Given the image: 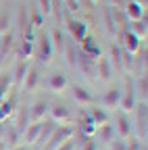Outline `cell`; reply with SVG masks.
<instances>
[{"label": "cell", "instance_id": "cell-16", "mask_svg": "<svg viewBox=\"0 0 148 150\" xmlns=\"http://www.w3.org/2000/svg\"><path fill=\"white\" fill-rule=\"evenodd\" d=\"M27 69H29V63H27V61H21L19 65H17V69H15V77H13V83H15V86H21V83H23Z\"/></svg>", "mask_w": 148, "mask_h": 150}, {"label": "cell", "instance_id": "cell-24", "mask_svg": "<svg viewBox=\"0 0 148 150\" xmlns=\"http://www.w3.org/2000/svg\"><path fill=\"white\" fill-rule=\"evenodd\" d=\"M63 50L67 52V61H69V65L75 67V63H77V46H75V44H65Z\"/></svg>", "mask_w": 148, "mask_h": 150}, {"label": "cell", "instance_id": "cell-15", "mask_svg": "<svg viewBox=\"0 0 148 150\" xmlns=\"http://www.w3.org/2000/svg\"><path fill=\"white\" fill-rule=\"evenodd\" d=\"M134 108H138V134L146 136V102L136 104Z\"/></svg>", "mask_w": 148, "mask_h": 150}, {"label": "cell", "instance_id": "cell-23", "mask_svg": "<svg viewBox=\"0 0 148 150\" xmlns=\"http://www.w3.org/2000/svg\"><path fill=\"white\" fill-rule=\"evenodd\" d=\"M11 81H13L11 75H2V77H0V102H2L6 98V94L11 92Z\"/></svg>", "mask_w": 148, "mask_h": 150}, {"label": "cell", "instance_id": "cell-13", "mask_svg": "<svg viewBox=\"0 0 148 150\" xmlns=\"http://www.w3.org/2000/svg\"><path fill=\"white\" fill-rule=\"evenodd\" d=\"M96 73H100V77L106 79V81L113 77V69H110L108 59H104V56H100V59H98V63H96Z\"/></svg>", "mask_w": 148, "mask_h": 150}, {"label": "cell", "instance_id": "cell-7", "mask_svg": "<svg viewBox=\"0 0 148 150\" xmlns=\"http://www.w3.org/2000/svg\"><path fill=\"white\" fill-rule=\"evenodd\" d=\"M123 48H125V52H138V50H142V46H140V38L138 35H134L132 31H125L123 33Z\"/></svg>", "mask_w": 148, "mask_h": 150}, {"label": "cell", "instance_id": "cell-26", "mask_svg": "<svg viewBox=\"0 0 148 150\" xmlns=\"http://www.w3.org/2000/svg\"><path fill=\"white\" fill-rule=\"evenodd\" d=\"M98 136H100V140L108 142V140H110V136H113V127L106 125V123H104V125H100V134H98Z\"/></svg>", "mask_w": 148, "mask_h": 150}, {"label": "cell", "instance_id": "cell-8", "mask_svg": "<svg viewBox=\"0 0 148 150\" xmlns=\"http://www.w3.org/2000/svg\"><path fill=\"white\" fill-rule=\"evenodd\" d=\"M50 56H52V42H50V35L44 33L40 38V61L50 63Z\"/></svg>", "mask_w": 148, "mask_h": 150}, {"label": "cell", "instance_id": "cell-22", "mask_svg": "<svg viewBox=\"0 0 148 150\" xmlns=\"http://www.w3.org/2000/svg\"><path fill=\"white\" fill-rule=\"evenodd\" d=\"M50 42H52V48H54V50H59V52L65 48V40H63V33H61L59 27H54V29H52V40H50Z\"/></svg>", "mask_w": 148, "mask_h": 150}, {"label": "cell", "instance_id": "cell-1", "mask_svg": "<svg viewBox=\"0 0 148 150\" xmlns=\"http://www.w3.org/2000/svg\"><path fill=\"white\" fill-rule=\"evenodd\" d=\"M136 83H134V77H132V73H127L125 75V79H123V88H121V100H119V106L129 112V110H134L136 106Z\"/></svg>", "mask_w": 148, "mask_h": 150}, {"label": "cell", "instance_id": "cell-11", "mask_svg": "<svg viewBox=\"0 0 148 150\" xmlns=\"http://www.w3.org/2000/svg\"><path fill=\"white\" fill-rule=\"evenodd\" d=\"M88 117L92 119V123H94V125H104V123L108 121V115H106L102 108H98V106L88 108Z\"/></svg>", "mask_w": 148, "mask_h": 150}, {"label": "cell", "instance_id": "cell-19", "mask_svg": "<svg viewBox=\"0 0 148 150\" xmlns=\"http://www.w3.org/2000/svg\"><path fill=\"white\" fill-rule=\"evenodd\" d=\"M69 29H71V33H73V38H75L77 42H81L84 38L88 35L86 33V25L84 23H79V21H71V25H69Z\"/></svg>", "mask_w": 148, "mask_h": 150}, {"label": "cell", "instance_id": "cell-18", "mask_svg": "<svg viewBox=\"0 0 148 150\" xmlns=\"http://www.w3.org/2000/svg\"><path fill=\"white\" fill-rule=\"evenodd\" d=\"M42 125H44V121H40V123H33V125H27V127H29V129L25 131V140H27V144H33L35 140H38Z\"/></svg>", "mask_w": 148, "mask_h": 150}, {"label": "cell", "instance_id": "cell-12", "mask_svg": "<svg viewBox=\"0 0 148 150\" xmlns=\"http://www.w3.org/2000/svg\"><path fill=\"white\" fill-rule=\"evenodd\" d=\"M108 63H113L117 71H123V50L119 44H113L110 46V61Z\"/></svg>", "mask_w": 148, "mask_h": 150}, {"label": "cell", "instance_id": "cell-33", "mask_svg": "<svg viewBox=\"0 0 148 150\" xmlns=\"http://www.w3.org/2000/svg\"><path fill=\"white\" fill-rule=\"evenodd\" d=\"M142 2H146V0H138V4H142Z\"/></svg>", "mask_w": 148, "mask_h": 150}, {"label": "cell", "instance_id": "cell-4", "mask_svg": "<svg viewBox=\"0 0 148 150\" xmlns=\"http://www.w3.org/2000/svg\"><path fill=\"white\" fill-rule=\"evenodd\" d=\"M38 83H40V69L38 67H29L27 69V73H25V79H23V90L25 92H33L35 88H38Z\"/></svg>", "mask_w": 148, "mask_h": 150}, {"label": "cell", "instance_id": "cell-9", "mask_svg": "<svg viewBox=\"0 0 148 150\" xmlns=\"http://www.w3.org/2000/svg\"><path fill=\"white\" fill-rule=\"evenodd\" d=\"M71 94H73V98H75L77 102H81V104H92V102H94V96H92L84 86H73Z\"/></svg>", "mask_w": 148, "mask_h": 150}, {"label": "cell", "instance_id": "cell-21", "mask_svg": "<svg viewBox=\"0 0 148 150\" xmlns=\"http://www.w3.org/2000/svg\"><path fill=\"white\" fill-rule=\"evenodd\" d=\"M117 125H119L117 129H119V134H121V136H129V134H132V123H129V119H127L125 112H121V115H119Z\"/></svg>", "mask_w": 148, "mask_h": 150}, {"label": "cell", "instance_id": "cell-27", "mask_svg": "<svg viewBox=\"0 0 148 150\" xmlns=\"http://www.w3.org/2000/svg\"><path fill=\"white\" fill-rule=\"evenodd\" d=\"M125 148L127 150H142V144H140V140H132V142H125Z\"/></svg>", "mask_w": 148, "mask_h": 150}, {"label": "cell", "instance_id": "cell-28", "mask_svg": "<svg viewBox=\"0 0 148 150\" xmlns=\"http://www.w3.org/2000/svg\"><path fill=\"white\" fill-rule=\"evenodd\" d=\"M81 150H98V144H96L94 140H90V138H88V140L84 142V148H81Z\"/></svg>", "mask_w": 148, "mask_h": 150}, {"label": "cell", "instance_id": "cell-31", "mask_svg": "<svg viewBox=\"0 0 148 150\" xmlns=\"http://www.w3.org/2000/svg\"><path fill=\"white\" fill-rule=\"evenodd\" d=\"M2 131H4V125H2V121H0V138H2Z\"/></svg>", "mask_w": 148, "mask_h": 150}, {"label": "cell", "instance_id": "cell-14", "mask_svg": "<svg viewBox=\"0 0 148 150\" xmlns=\"http://www.w3.org/2000/svg\"><path fill=\"white\" fill-rule=\"evenodd\" d=\"M15 110H17V121H15V125H17V131H19V134H23V131H25V125L29 123L27 108H25V106H19V108H15Z\"/></svg>", "mask_w": 148, "mask_h": 150}, {"label": "cell", "instance_id": "cell-5", "mask_svg": "<svg viewBox=\"0 0 148 150\" xmlns=\"http://www.w3.org/2000/svg\"><path fill=\"white\" fill-rule=\"evenodd\" d=\"M119 100H121V88L117 83H113L106 92H104V96H102V102L104 106H110V108H115L119 106Z\"/></svg>", "mask_w": 148, "mask_h": 150}, {"label": "cell", "instance_id": "cell-17", "mask_svg": "<svg viewBox=\"0 0 148 150\" xmlns=\"http://www.w3.org/2000/svg\"><path fill=\"white\" fill-rule=\"evenodd\" d=\"M13 40H15V35L11 31H6L2 38H0V61H4V56L8 52V48L13 46Z\"/></svg>", "mask_w": 148, "mask_h": 150}, {"label": "cell", "instance_id": "cell-25", "mask_svg": "<svg viewBox=\"0 0 148 150\" xmlns=\"http://www.w3.org/2000/svg\"><path fill=\"white\" fill-rule=\"evenodd\" d=\"M134 25H136V27H132V29H129L134 35H138V38L146 35V19H138V21H134Z\"/></svg>", "mask_w": 148, "mask_h": 150}, {"label": "cell", "instance_id": "cell-6", "mask_svg": "<svg viewBox=\"0 0 148 150\" xmlns=\"http://www.w3.org/2000/svg\"><path fill=\"white\" fill-rule=\"evenodd\" d=\"M48 112H50V117H52V121H54V123H59V121H69V119H71L69 108H67L65 104H61V102L48 106Z\"/></svg>", "mask_w": 148, "mask_h": 150}, {"label": "cell", "instance_id": "cell-3", "mask_svg": "<svg viewBox=\"0 0 148 150\" xmlns=\"http://www.w3.org/2000/svg\"><path fill=\"white\" fill-rule=\"evenodd\" d=\"M48 102L46 100H38V102H33L29 108H27V115H29V121H33V123H40V121H44V117L48 115Z\"/></svg>", "mask_w": 148, "mask_h": 150}, {"label": "cell", "instance_id": "cell-10", "mask_svg": "<svg viewBox=\"0 0 148 150\" xmlns=\"http://www.w3.org/2000/svg\"><path fill=\"white\" fill-rule=\"evenodd\" d=\"M65 86H67V77H65V73H61V71H54L50 77H48V88L54 90V92L63 90Z\"/></svg>", "mask_w": 148, "mask_h": 150}, {"label": "cell", "instance_id": "cell-30", "mask_svg": "<svg viewBox=\"0 0 148 150\" xmlns=\"http://www.w3.org/2000/svg\"><path fill=\"white\" fill-rule=\"evenodd\" d=\"M110 150H127V148H125V142H113Z\"/></svg>", "mask_w": 148, "mask_h": 150}, {"label": "cell", "instance_id": "cell-32", "mask_svg": "<svg viewBox=\"0 0 148 150\" xmlns=\"http://www.w3.org/2000/svg\"><path fill=\"white\" fill-rule=\"evenodd\" d=\"M113 2H115V4H119V2H121V0H113Z\"/></svg>", "mask_w": 148, "mask_h": 150}, {"label": "cell", "instance_id": "cell-20", "mask_svg": "<svg viewBox=\"0 0 148 150\" xmlns=\"http://www.w3.org/2000/svg\"><path fill=\"white\" fill-rule=\"evenodd\" d=\"M125 17L134 19V21L142 19V17H144V8H142V4H138V2H132V4L127 6V11H125Z\"/></svg>", "mask_w": 148, "mask_h": 150}, {"label": "cell", "instance_id": "cell-2", "mask_svg": "<svg viewBox=\"0 0 148 150\" xmlns=\"http://www.w3.org/2000/svg\"><path fill=\"white\" fill-rule=\"evenodd\" d=\"M73 136V129L71 127H54V131H52V136L48 138V142H52V144H46V148L48 150H57V148H61L65 142H69V138Z\"/></svg>", "mask_w": 148, "mask_h": 150}, {"label": "cell", "instance_id": "cell-29", "mask_svg": "<svg viewBox=\"0 0 148 150\" xmlns=\"http://www.w3.org/2000/svg\"><path fill=\"white\" fill-rule=\"evenodd\" d=\"M40 6H42V13H50V0H40Z\"/></svg>", "mask_w": 148, "mask_h": 150}]
</instances>
